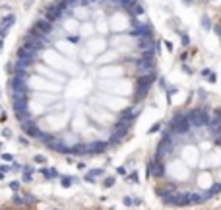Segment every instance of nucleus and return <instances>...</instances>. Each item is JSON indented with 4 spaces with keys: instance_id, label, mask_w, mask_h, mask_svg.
<instances>
[{
    "instance_id": "nucleus-1",
    "label": "nucleus",
    "mask_w": 221,
    "mask_h": 210,
    "mask_svg": "<svg viewBox=\"0 0 221 210\" xmlns=\"http://www.w3.org/2000/svg\"><path fill=\"white\" fill-rule=\"evenodd\" d=\"M144 0H51L16 47L8 96L19 129L56 154L120 144L157 80Z\"/></svg>"
},
{
    "instance_id": "nucleus-2",
    "label": "nucleus",
    "mask_w": 221,
    "mask_h": 210,
    "mask_svg": "<svg viewBox=\"0 0 221 210\" xmlns=\"http://www.w3.org/2000/svg\"><path fill=\"white\" fill-rule=\"evenodd\" d=\"M155 197L167 206H196L221 193V105L178 109L155 142L149 161Z\"/></svg>"
}]
</instances>
